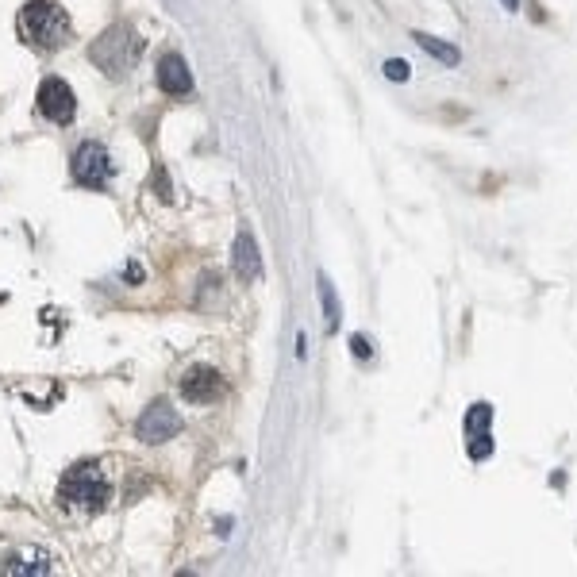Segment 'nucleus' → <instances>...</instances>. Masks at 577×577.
<instances>
[{
  "label": "nucleus",
  "instance_id": "f257e3e1",
  "mask_svg": "<svg viewBox=\"0 0 577 577\" xmlns=\"http://www.w3.org/2000/svg\"><path fill=\"white\" fill-rule=\"evenodd\" d=\"M16 27H20V39H24L31 51H62L70 39H74V24L70 16L54 4V0H27L16 16Z\"/></svg>",
  "mask_w": 577,
  "mask_h": 577
},
{
  "label": "nucleus",
  "instance_id": "f03ea898",
  "mask_svg": "<svg viewBox=\"0 0 577 577\" xmlns=\"http://www.w3.org/2000/svg\"><path fill=\"white\" fill-rule=\"evenodd\" d=\"M58 501L74 512H104V504L112 501V481L97 462H81L74 470H66V477L58 481Z\"/></svg>",
  "mask_w": 577,
  "mask_h": 577
},
{
  "label": "nucleus",
  "instance_id": "7ed1b4c3",
  "mask_svg": "<svg viewBox=\"0 0 577 577\" xmlns=\"http://www.w3.org/2000/svg\"><path fill=\"white\" fill-rule=\"evenodd\" d=\"M139 54H143V39L131 31V27H108L101 39L89 47V58L101 66L108 77H124L139 66Z\"/></svg>",
  "mask_w": 577,
  "mask_h": 577
},
{
  "label": "nucleus",
  "instance_id": "20e7f679",
  "mask_svg": "<svg viewBox=\"0 0 577 577\" xmlns=\"http://www.w3.org/2000/svg\"><path fill=\"white\" fill-rule=\"evenodd\" d=\"M70 170H74L77 185H85V189H104V185L112 181V174H116L112 154L104 151L101 143H81V147L74 151Z\"/></svg>",
  "mask_w": 577,
  "mask_h": 577
},
{
  "label": "nucleus",
  "instance_id": "39448f33",
  "mask_svg": "<svg viewBox=\"0 0 577 577\" xmlns=\"http://www.w3.org/2000/svg\"><path fill=\"white\" fill-rule=\"evenodd\" d=\"M35 104H39V112H43L51 124H70L77 116L74 89H70L62 77H47V81L39 85V93H35Z\"/></svg>",
  "mask_w": 577,
  "mask_h": 577
},
{
  "label": "nucleus",
  "instance_id": "423d86ee",
  "mask_svg": "<svg viewBox=\"0 0 577 577\" xmlns=\"http://www.w3.org/2000/svg\"><path fill=\"white\" fill-rule=\"evenodd\" d=\"M139 439L143 443H166V439H174L177 431H181V416H177V408L170 401H154L143 416H139Z\"/></svg>",
  "mask_w": 577,
  "mask_h": 577
},
{
  "label": "nucleus",
  "instance_id": "0eeeda50",
  "mask_svg": "<svg viewBox=\"0 0 577 577\" xmlns=\"http://www.w3.org/2000/svg\"><path fill=\"white\" fill-rule=\"evenodd\" d=\"M224 393V374L212 366H193L181 377V397L189 404H212Z\"/></svg>",
  "mask_w": 577,
  "mask_h": 577
},
{
  "label": "nucleus",
  "instance_id": "6e6552de",
  "mask_svg": "<svg viewBox=\"0 0 577 577\" xmlns=\"http://www.w3.org/2000/svg\"><path fill=\"white\" fill-rule=\"evenodd\" d=\"M158 89H162L166 97L193 93V74H189V62H185L181 54H166V58L158 62Z\"/></svg>",
  "mask_w": 577,
  "mask_h": 577
},
{
  "label": "nucleus",
  "instance_id": "1a4fd4ad",
  "mask_svg": "<svg viewBox=\"0 0 577 577\" xmlns=\"http://www.w3.org/2000/svg\"><path fill=\"white\" fill-rule=\"evenodd\" d=\"M235 274L243 277V281H258L262 277V262H258V247H254L251 231H243L235 239Z\"/></svg>",
  "mask_w": 577,
  "mask_h": 577
},
{
  "label": "nucleus",
  "instance_id": "9d476101",
  "mask_svg": "<svg viewBox=\"0 0 577 577\" xmlns=\"http://www.w3.org/2000/svg\"><path fill=\"white\" fill-rule=\"evenodd\" d=\"M412 39H416V47L431 58H439L443 66H458L462 62V51L451 47V43H443V39H435V35H427V31H412Z\"/></svg>",
  "mask_w": 577,
  "mask_h": 577
},
{
  "label": "nucleus",
  "instance_id": "9b49d317",
  "mask_svg": "<svg viewBox=\"0 0 577 577\" xmlns=\"http://www.w3.org/2000/svg\"><path fill=\"white\" fill-rule=\"evenodd\" d=\"M489 424H493V408H489V404H474L470 416H466V435H470V439H474V435H485Z\"/></svg>",
  "mask_w": 577,
  "mask_h": 577
},
{
  "label": "nucleus",
  "instance_id": "f8f14e48",
  "mask_svg": "<svg viewBox=\"0 0 577 577\" xmlns=\"http://www.w3.org/2000/svg\"><path fill=\"white\" fill-rule=\"evenodd\" d=\"M320 301H324V312H327V331H335V327H339V304H335V289H331L327 274H320Z\"/></svg>",
  "mask_w": 577,
  "mask_h": 577
},
{
  "label": "nucleus",
  "instance_id": "ddd939ff",
  "mask_svg": "<svg viewBox=\"0 0 577 577\" xmlns=\"http://www.w3.org/2000/svg\"><path fill=\"white\" fill-rule=\"evenodd\" d=\"M385 77H389V81H408V77H412V66H408L404 58H389V62H385Z\"/></svg>",
  "mask_w": 577,
  "mask_h": 577
},
{
  "label": "nucleus",
  "instance_id": "4468645a",
  "mask_svg": "<svg viewBox=\"0 0 577 577\" xmlns=\"http://www.w3.org/2000/svg\"><path fill=\"white\" fill-rule=\"evenodd\" d=\"M351 351H354V358H358V362H366V358L374 354V343H370L366 335H351Z\"/></svg>",
  "mask_w": 577,
  "mask_h": 577
},
{
  "label": "nucleus",
  "instance_id": "2eb2a0df",
  "mask_svg": "<svg viewBox=\"0 0 577 577\" xmlns=\"http://www.w3.org/2000/svg\"><path fill=\"white\" fill-rule=\"evenodd\" d=\"M504 12H520V0H501Z\"/></svg>",
  "mask_w": 577,
  "mask_h": 577
}]
</instances>
